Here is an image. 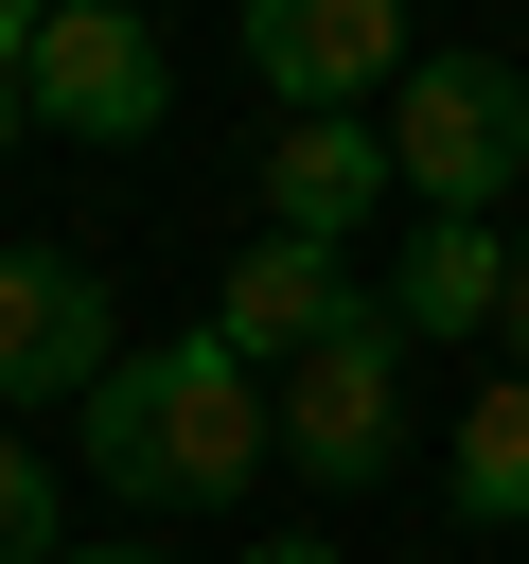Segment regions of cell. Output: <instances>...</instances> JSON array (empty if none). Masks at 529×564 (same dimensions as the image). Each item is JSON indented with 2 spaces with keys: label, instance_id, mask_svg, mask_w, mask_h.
<instances>
[{
  "label": "cell",
  "instance_id": "obj_1",
  "mask_svg": "<svg viewBox=\"0 0 529 564\" xmlns=\"http://www.w3.org/2000/svg\"><path fill=\"white\" fill-rule=\"evenodd\" d=\"M264 458H282L264 370H247L212 317H194V335H141V352L88 388V476H106L123 511H229Z\"/></svg>",
  "mask_w": 529,
  "mask_h": 564
},
{
  "label": "cell",
  "instance_id": "obj_2",
  "mask_svg": "<svg viewBox=\"0 0 529 564\" xmlns=\"http://www.w3.org/2000/svg\"><path fill=\"white\" fill-rule=\"evenodd\" d=\"M370 141H388V194H423V229H476L529 176V70L511 53H406Z\"/></svg>",
  "mask_w": 529,
  "mask_h": 564
},
{
  "label": "cell",
  "instance_id": "obj_3",
  "mask_svg": "<svg viewBox=\"0 0 529 564\" xmlns=\"http://www.w3.org/2000/svg\"><path fill=\"white\" fill-rule=\"evenodd\" d=\"M264 423H282V458H300L317 494H370V476L406 458V317H388V282H353V317L264 388Z\"/></svg>",
  "mask_w": 529,
  "mask_h": 564
},
{
  "label": "cell",
  "instance_id": "obj_4",
  "mask_svg": "<svg viewBox=\"0 0 529 564\" xmlns=\"http://www.w3.org/2000/svg\"><path fill=\"white\" fill-rule=\"evenodd\" d=\"M247 70L282 123H370V88H406V18L388 0H247Z\"/></svg>",
  "mask_w": 529,
  "mask_h": 564
},
{
  "label": "cell",
  "instance_id": "obj_5",
  "mask_svg": "<svg viewBox=\"0 0 529 564\" xmlns=\"http://www.w3.org/2000/svg\"><path fill=\"white\" fill-rule=\"evenodd\" d=\"M159 106H176V70H159V35L123 0H53L35 18V123L53 141H159Z\"/></svg>",
  "mask_w": 529,
  "mask_h": 564
},
{
  "label": "cell",
  "instance_id": "obj_6",
  "mask_svg": "<svg viewBox=\"0 0 529 564\" xmlns=\"http://www.w3.org/2000/svg\"><path fill=\"white\" fill-rule=\"evenodd\" d=\"M106 370H123V317L88 282V247H0V405L106 388Z\"/></svg>",
  "mask_w": 529,
  "mask_h": 564
},
{
  "label": "cell",
  "instance_id": "obj_7",
  "mask_svg": "<svg viewBox=\"0 0 529 564\" xmlns=\"http://www.w3.org/2000/svg\"><path fill=\"white\" fill-rule=\"evenodd\" d=\"M335 317H353V264H335V247H282V229H264V247L212 282V335H229L247 370H300Z\"/></svg>",
  "mask_w": 529,
  "mask_h": 564
},
{
  "label": "cell",
  "instance_id": "obj_8",
  "mask_svg": "<svg viewBox=\"0 0 529 564\" xmlns=\"http://www.w3.org/2000/svg\"><path fill=\"white\" fill-rule=\"evenodd\" d=\"M370 212H388V141L370 123H282L264 141V229L282 247H353Z\"/></svg>",
  "mask_w": 529,
  "mask_h": 564
},
{
  "label": "cell",
  "instance_id": "obj_9",
  "mask_svg": "<svg viewBox=\"0 0 529 564\" xmlns=\"http://www.w3.org/2000/svg\"><path fill=\"white\" fill-rule=\"evenodd\" d=\"M494 300H511V247H494V229H423L406 282H388L406 335H494Z\"/></svg>",
  "mask_w": 529,
  "mask_h": 564
},
{
  "label": "cell",
  "instance_id": "obj_10",
  "mask_svg": "<svg viewBox=\"0 0 529 564\" xmlns=\"http://www.w3.org/2000/svg\"><path fill=\"white\" fill-rule=\"evenodd\" d=\"M458 511L476 529H529V370L458 405Z\"/></svg>",
  "mask_w": 529,
  "mask_h": 564
},
{
  "label": "cell",
  "instance_id": "obj_11",
  "mask_svg": "<svg viewBox=\"0 0 529 564\" xmlns=\"http://www.w3.org/2000/svg\"><path fill=\"white\" fill-rule=\"evenodd\" d=\"M0 564H53V458L0 423Z\"/></svg>",
  "mask_w": 529,
  "mask_h": 564
},
{
  "label": "cell",
  "instance_id": "obj_12",
  "mask_svg": "<svg viewBox=\"0 0 529 564\" xmlns=\"http://www.w3.org/2000/svg\"><path fill=\"white\" fill-rule=\"evenodd\" d=\"M18 123H35V18L0 0V141H18Z\"/></svg>",
  "mask_w": 529,
  "mask_h": 564
},
{
  "label": "cell",
  "instance_id": "obj_13",
  "mask_svg": "<svg viewBox=\"0 0 529 564\" xmlns=\"http://www.w3.org/2000/svg\"><path fill=\"white\" fill-rule=\"evenodd\" d=\"M494 335H511V370H529V247H511V300H494Z\"/></svg>",
  "mask_w": 529,
  "mask_h": 564
},
{
  "label": "cell",
  "instance_id": "obj_14",
  "mask_svg": "<svg viewBox=\"0 0 529 564\" xmlns=\"http://www.w3.org/2000/svg\"><path fill=\"white\" fill-rule=\"evenodd\" d=\"M247 564H353V546H317V529H282V546H247Z\"/></svg>",
  "mask_w": 529,
  "mask_h": 564
},
{
  "label": "cell",
  "instance_id": "obj_15",
  "mask_svg": "<svg viewBox=\"0 0 529 564\" xmlns=\"http://www.w3.org/2000/svg\"><path fill=\"white\" fill-rule=\"evenodd\" d=\"M53 564H159V546H53Z\"/></svg>",
  "mask_w": 529,
  "mask_h": 564
}]
</instances>
